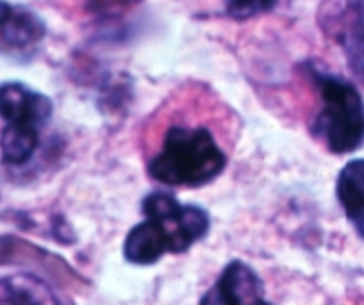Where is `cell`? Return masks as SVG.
Segmentation results:
<instances>
[{"label": "cell", "mask_w": 364, "mask_h": 305, "mask_svg": "<svg viewBox=\"0 0 364 305\" xmlns=\"http://www.w3.org/2000/svg\"><path fill=\"white\" fill-rule=\"evenodd\" d=\"M0 305H58L41 280L29 275L0 279Z\"/></svg>", "instance_id": "ba28073f"}, {"label": "cell", "mask_w": 364, "mask_h": 305, "mask_svg": "<svg viewBox=\"0 0 364 305\" xmlns=\"http://www.w3.org/2000/svg\"><path fill=\"white\" fill-rule=\"evenodd\" d=\"M200 305H272L264 300V287L257 273L241 261H232Z\"/></svg>", "instance_id": "5b68a950"}, {"label": "cell", "mask_w": 364, "mask_h": 305, "mask_svg": "<svg viewBox=\"0 0 364 305\" xmlns=\"http://www.w3.org/2000/svg\"><path fill=\"white\" fill-rule=\"evenodd\" d=\"M323 109L314 122V134L334 154H350L364 143V102L353 84L341 77L313 72Z\"/></svg>", "instance_id": "3957f363"}, {"label": "cell", "mask_w": 364, "mask_h": 305, "mask_svg": "<svg viewBox=\"0 0 364 305\" xmlns=\"http://www.w3.org/2000/svg\"><path fill=\"white\" fill-rule=\"evenodd\" d=\"M338 198L360 237H364V159H353L338 177Z\"/></svg>", "instance_id": "8992f818"}, {"label": "cell", "mask_w": 364, "mask_h": 305, "mask_svg": "<svg viewBox=\"0 0 364 305\" xmlns=\"http://www.w3.org/2000/svg\"><path fill=\"white\" fill-rule=\"evenodd\" d=\"M277 0H229L227 13L236 20H247L269 11Z\"/></svg>", "instance_id": "9c48e42d"}, {"label": "cell", "mask_w": 364, "mask_h": 305, "mask_svg": "<svg viewBox=\"0 0 364 305\" xmlns=\"http://www.w3.org/2000/svg\"><path fill=\"white\" fill-rule=\"evenodd\" d=\"M345 47L352 61V68L364 79V26L357 27L348 34Z\"/></svg>", "instance_id": "30bf717a"}, {"label": "cell", "mask_w": 364, "mask_h": 305, "mask_svg": "<svg viewBox=\"0 0 364 305\" xmlns=\"http://www.w3.org/2000/svg\"><path fill=\"white\" fill-rule=\"evenodd\" d=\"M225 164V154L209 129L171 125L159 154L150 161L149 173L164 186L197 188L215 181Z\"/></svg>", "instance_id": "7a4b0ae2"}, {"label": "cell", "mask_w": 364, "mask_h": 305, "mask_svg": "<svg viewBox=\"0 0 364 305\" xmlns=\"http://www.w3.org/2000/svg\"><path fill=\"white\" fill-rule=\"evenodd\" d=\"M45 26L29 11H16L0 2V36L13 48H26L43 38Z\"/></svg>", "instance_id": "52a82bcc"}, {"label": "cell", "mask_w": 364, "mask_h": 305, "mask_svg": "<svg viewBox=\"0 0 364 305\" xmlns=\"http://www.w3.org/2000/svg\"><path fill=\"white\" fill-rule=\"evenodd\" d=\"M52 114V102L45 95L18 82L0 86V117L13 131L40 134Z\"/></svg>", "instance_id": "277c9868"}, {"label": "cell", "mask_w": 364, "mask_h": 305, "mask_svg": "<svg viewBox=\"0 0 364 305\" xmlns=\"http://www.w3.org/2000/svg\"><path fill=\"white\" fill-rule=\"evenodd\" d=\"M145 222L125 237L124 254L132 264H152L166 252L182 254L209 230V216L197 205H182L168 193H152L143 200Z\"/></svg>", "instance_id": "6da1fadb"}]
</instances>
